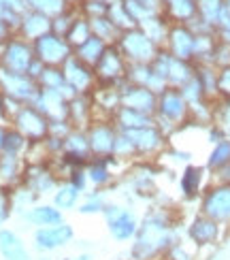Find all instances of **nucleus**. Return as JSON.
I'll return each instance as SVG.
<instances>
[{
  "label": "nucleus",
  "instance_id": "obj_16",
  "mask_svg": "<svg viewBox=\"0 0 230 260\" xmlns=\"http://www.w3.org/2000/svg\"><path fill=\"white\" fill-rule=\"evenodd\" d=\"M109 45L105 41H101L98 37H90L87 39L83 45H79L77 49H73V58H77L79 62H83V64H87V67H96L98 64V60L103 58V53H105V49H107Z\"/></svg>",
  "mask_w": 230,
  "mask_h": 260
},
{
  "label": "nucleus",
  "instance_id": "obj_22",
  "mask_svg": "<svg viewBox=\"0 0 230 260\" xmlns=\"http://www.w3.org/2000/svg\"><path fill=\"white\" fill-rule=\"evenodd\" d=\"M217 88H220L222 92H224V90H226V92H230V69L222 71V75L217 77Z\"/></svg>",
  "mask_w": 230,
  "mask_h": 260
},
{
  "label": "nucleus",
  "instance_id": "obj_19",
  "mask_svg": "<svg viewBox=\"0 0 230 260\" xmlns=\"http://www.w3.org/2000/svg\"><path fill=\"white\" fill-rule=\"evenodd\" d=\"M105 207H107L105 194L103 192H92V194H87V197L79 203L77 211H79L81 215H98V213L105 211Z\"/></svg>",
  "mask_w": 230,
  "mask_h": 260
},
{
  "label": "nucleus",
  "instance_id": "obj_20",
  "mask_svg": "<svg viewBox=\"0 0 230 260\" xmlns=\"http://www.w3.org/2000/svg\"><path fill=\"white\" fill-rule=\"evenodd\" d=\"M201 177H203L201 169H196V167L185 169L183 179H181V190H183L185 197H194V194H199V190H201Z\"/></svg>",
  "mask_w": 230,
  "mask_h": 260
},
{
  "label": "nucleus",
  "instance_id": "obj_25",
  "mask_svg": "<svg viewBox=\"0 0 230 260\" xmlns=\"http://www.w3.org/2000/svg\"><path fill=\"white\" fill-rule=\"evenodd\" d=\"M3 145H5V133L0 130V147H3Z\"/></svg>",
  "mask_w": 230,
  "mask_h": 260
},
{
  "label": "nucleus",
  "instance_id": "obj_14",
  "mask_svg": "<svg viewBox=\"0 0 230 260\" xmlns=\"http://www.w3.org/2000/svg\"><path fill=\"white\" fill-rule=\"evenodd\" d=\"M185 107H188V101L181 96V92L162 90L158 96L156 109L162 113L164 120H179V117L185 113Z\"/></svg>",
  "mask_w": 230,
  "mask_h": 260
},
{
  "label": "nucleus",
  "instance_id": "obj_2",
  "mask_svg": "<svg viewBox=\"0 0 230 260\" xmlns=\"http://www.w3.org/2000/svg\"><path fill=\"white\" fill-rule=\"evenodd\" d=\"M75 241V229L69 222H62L58 226H45L37 229L32 235V247L39 254H53L58 250H64Z\"/></svg>",
  "mask_w": 230,
  "mask_h": 260
},
{
  "label": "nucleus",
  "instance_id": "obj_13",
  "mask_svg": "<svg viewBox=\"0 0 230 260\" xmlns=\"http://www.w3.org/2000/svg\"><path fill=\"white\" fill-rule=\"evenodd\" d=\"M139 218L135 215L133 209H126L119 218H115L113 222H109L107 224V229H109V235H111V239L119 241V243H128V241H133L135 239V235L139 231Z\"/></svg>",
  "mask_w": 230,
  "mask_h": 260
},
{
  "label": "nucleus",
  "instance_id": "obj_27",
  "mask_svg": "<svg viewBox=\"0 0 230 260\" xmlns=\"http://www.w3.org/2000/svg\"><path fill=\"white\" fill-rule=\"evenodd\" d=\"M122 260H130V258H122Z\"/></svg>",
  "mask_w": 230,
  "mask_h": 260
},
{
  "label": "nucleus",
  "instance_id": "obj_7",
  "mask_svg": "<svg viewBox=\"0 0 230 260\" xmlns=\"http://www.w3.org/2000/svg\"><path fill=\"white\" fill-rule=\"evenodd\" d=\"M17 126H19V133L32 141H43L51 133L49 120L37 109V107H24L17 115Z\"/></svg>",
  "mask_w": 230,
  "mask_h": 260
},
{
  "label": "nucleus",
  "instance_id": "obj_18",
  "mask_svg": "<svg viewBox=\"0 0 230 260\" xmlns=\"http://www.w3.org/2000/svg\"><path fill=\"white\" fill-rule=\"evenodd\" d=\"M85 173H87V181L92 183L96 188H103L105 183H109L111 179V171H109V165H107V158H96V160H90L85 167Z\"/></svg>",
  "mask_w": 230,
  "mask_h": 260
},
{
  "label": "nucleus",
  "instance_id": "obj_9",
  "mask_svg": "<svg viewBox=\"0 0 230 260\" xmlns=\"http://www.w3.org/2000/svg\"><path fill=\"white\" fill-rule=\"evenodd\" d=\"M62 71H64L67 85L75 94H85L94 85V81H96L94 69L87 67V64H83V62H79L77 58H71V60L64 62Z\"/></svg>",
  "mask_w": 230,
  "mask_h": 260
},
{
  "label": "nucleus",
  "instance_id": "obj_24",
  "mask_svg": "<svg viewBox=\"0 0 230 260\" xmlns=\"http://www.w3.org/2000/svg\"><path fill=\"white\" fill-rule=\"evenodd\" d=\"M67 260H94V254H92V252H79L77 256L67 258Z\"/></svg>",
  "mask_w": 230,
  "mask_h": 260
},
{
  "label": "nucleus",
  "instance_id": "obj_1",
  "mask_svg": "<svg viewBox=\"0 0 230 260\" xmlns=\"http://www.w3.org/2000/svg\"><path fill=\"white\" fill-rule=\"evenodd\" d=\"M177 241L173 235V226L160 215H145L139 224V231L130 245V260H160L164 252Z\"/></svg>",
  "mask_w": 230,
  "mask_h": 260
},
{
  "label": "nucleus",
  "instance_id": "obj_15",
  "mask_svg": "<svg viewBox=\"0 0 230 260\" xmlns=\"http://www.w3.org/2000/svg\"><path fill=\"white\" fill-rule=\"evenodd\" d=\"M26 222L35 229H45V226H58L64 222V213L53 207V205H37L26 211Z\"/></svg>",
  "mask_w": 230,
  "mask_h": 260
},
{
  "label": "nucleus",
  "instance_id": "obj_3",
  "mask_svg": "<svg viewBox=\"0 0 230 260\" xmlns=\"http://www.w3.org/2000/svg\"><path fill=\"white\" fill-rule=\"evenodd\" d=\"M35 56L45 67H64V62L73 58V47L64 37L47 32L35 41Z\"/></svg>",
  "mask_w": 230,
  "mask_h": 260
},
{
  "label": "nucleus",
  "instance_id": "obj_23",
  "mask_svg": "<svg viewBox=\"0 0 230 260\" xmlns=\"http://www.w3.org/2000/svg\"><path fill=\"white\" fill-rule=\"evenodd\" d=\"M9 218V205L5 201V197H0V224Z\"/></svg>",
  "mask_w": 230,
  "mask_h": 260
},
{
  "label": "nucleus",
  "instance_id": "obj_8",
  "mask_svg": "<svg viewBox=\"0 0 230 260\" xmlns=\"http://www.w3.org/2000/svg\"><path fill=\"white\" fill-rule=\"evenodd\" d=\"M188 239L194 243V247L217 245V241L222 239V226L201 213L199 218H194L192 224L188 226Z\"/></svg>",
  "mask_w": 230,
  "mask_h": 260
},
{
  "label": "nucleus",
  "instance_id": "obj_6",
  "mask_svg": "<svg viewBox=\"0 0 230 260\" xmlns=\"http://www.w3.org/2000/svg\"><path fill=\"white\" fill-rule=\"evenodd\" d=\"M96 79L101 83H117L119 79L126 77V62L122 51L115 49L113 45H109L103 53V58L98 60V64L94 67Z\"/></svg>",
  "mask_w": 230,
  "mask_h": 260
},
{
  "label": "nucleus",
  "instance_id": "obj_11",
  "mask_svg": "<svg viewBox=\"0 0 230 260\" xmlns=\"http://www.w3.org/2000/svg\"><path fill=\"white\" fill-rule=\"evenodd\" d=\"M156 105H158V94L147 90V88L130 83L122 90V107H128V109L151 115L156 111Z\"/></svg>",
  "mask_w": 230,
  "mask_h": 260
},
{
  "label": "nucleus",
  "instance_id": "obj_28",
  "mask_svg": "<svg viewBox=\"0 0 230 260\" xmlns=\"http://www.w3.org/2000/svg\"><path fill=\"white\" fill-rule=\"evenodd\" d=\"M0 260H3V258H0Z\"/></svg>",
  "mask_w": 230,
  "mask_h": 260
},
{
  "label": "nucleus",
  "instance_id": "obj_26",
  "mask_svg": "<svg viewBox=\"0 0 230 260\" xmlns=\"http://www.w3.org/2000/svg\"><path fill=\"white\" fill-rule=\"evenodd\" d=\"M41 260H56V258H41Z\"/></svg>",
  "mask_w": 230,
  "mask_h": 260
},
{
  "label": "nucleus",
  "instance_id": "obj_5",
  "mask_svg": "<svg viewBox=\"0 0 230 260\" xmlns=\"http://www.w3.org/2000/svg\"><path fill=\"white\" fill-rule=\"evenodd\" d=\"M201 211L207 218H211L217 224L230 222V186H217L205 194Z\"/></svg>",
  "mask_w": 230,
  "mask_h": 260
},
{
  "label": "nucleus",
  "instance_id": "obj_21",
  "mask_svg": "<svg viewBox=\"0 0 230 260\" xmlns=\"http://www.w3.org/2000/svg\"><path fill=\"white\" fill-rule=\"evenodd\" d=\"M230 162V141H220V143L215 145V149H213V154H211V158H209V167L211 169H224L226 165Z\"/></svg>",
  "mask_w": 230,
  "mask_h": 260
},
{
  "label": "nucleus",
  "instance_id": "obj_4",
  "mask_svg": "<svg viewBox=\"0 0 230 260\" xmlns=\"http://www.w3.org/2000/svg\"><path fill=\"white\" fill-rule=\"evenodd\" d=\"M119 51L128 56V60H133L135 64H151L153 58H156L153 41L139 30L126 32L122 41H119Z\"/></svg>",
  "mask_w": 230,
  "mask_h": 260
},
{
  "label": "nucleus",
  "instance_id": "obj_12",
  "mask_svg": "<svg viewBox=\"0 0 230 260\" xmlns=\"http://www.w3.org/2000/svg\"><path fill=\"white\" fill-rule=\"evenodd\" d=\"M0 258L3 260H35L24 239L11 229H0Z\"/></svg>",
  "mask_w": 230,
  "mask_h": 260
},
{
  "label": "nucleus",
  "instance_id": "obj_17",
  "mask_svg": "<svg viewBox=\"0 0 230 260\" xmlns=\"http://www.w3.org/2000/svg\"><path fill=\"white\" fill-rule=\"evenodd\" d=\"M81 194L75 186H71L69 181L60 183V186L56 188V192H53V207H58L62 213L69 211V209H77L81 203Z\"/></svg>",
  "mask_w": 230,
  "mask_h": 260
},
{
  "label": "nucleus",
  "instance_id": "obj_10",
  "mask_svg": "<svg viewBox=\"0 0 230 260\" xmlns=\"http://www.w3.org/2000/svg\"><path fill=\"white\" fill-rule=\"evenodd\" d=\"M119 135L117 126H107V124H96L90 128L87 133V141H90V149L92 156L96 158H113V147H115V139Z\"/></svg>",
  "mask_w": 230,
  "mask_h": 260
}]
</instances>
